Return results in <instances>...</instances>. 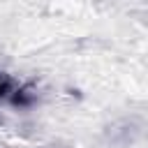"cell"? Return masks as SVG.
Masks as SVG:
<instances>
[{"label":"cell","mask_w":148,"mask_h":148,"mask_svg":"<svg viewBox=\"0 0 148 148\" xmlns=\"http://www.w3.org/2000/svg\"><path fill=\"white\" fill-rule=\"evenodd\" d=\"M14 92H16L14 81H12L7 74H2V72H0V99H12V97H14Z\"/></svg>","instance_id":"1"}]
</instances>
